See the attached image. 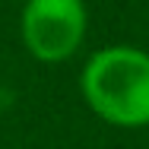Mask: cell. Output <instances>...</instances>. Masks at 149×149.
Here are the masks:
<instances>
[{
  "mask_svg": "<svg viewBox=\"0 0 149 149\" xmlns=\"http://www.w3.org/2000/svg\"><path fill=\"white\" fill-rule=\"evenodd\" d=\"M86 35L83 0H29L22 10V41L38 60H67Z\"/></svg>",
  "mask_w": 149,
  "mask_h": 149,
  "instance_id": "7a4b0ae2",
  "label": "cell"
},
{
  "mask_svg": "<svg viewBox=\"0 0 149 149\" xmlns=\"http://www.w3.org/2000/svg\"><path fill=\"white\" fill-rule=\"evenodd\" d=\"M83 92L92 111L111 124H149V54L136 48L98 51L83 70Z\"/></svg>",
  "mask_w": 149,
  "mask_h": 149,
  "instance_id": "6da1fadb",
  "label": "cell"
}]
</instances>
